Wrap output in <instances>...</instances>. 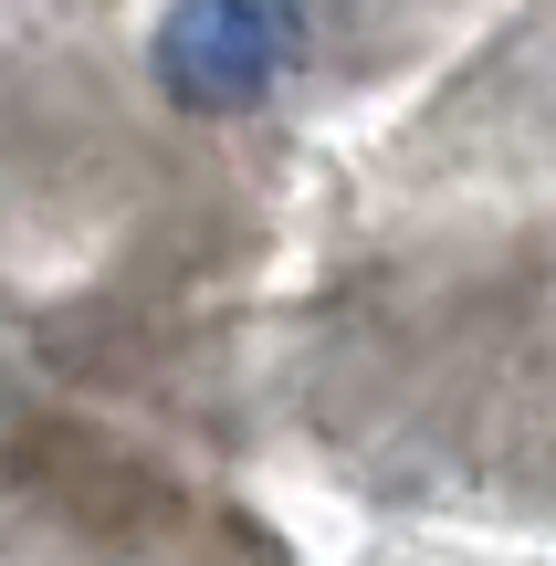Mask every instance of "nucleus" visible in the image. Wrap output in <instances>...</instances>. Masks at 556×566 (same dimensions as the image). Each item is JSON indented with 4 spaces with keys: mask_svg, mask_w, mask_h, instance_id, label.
Listing matches in <instances>:
<instances>
[{
    "mask_svg": "<svg viewBox=\"0 0 556 566\" xmlns=\"http://www.w3.org/2000/svg\"><path fill=\"white\" fill-rule=\"evenodd\" d=\"M284 53H294V0H189L158 42V74L179 105L231 116L284 74Z\"/></svg>",
    "mask_w": 556,
    "mask_h": 566,
    "instance_id": "nucleus-1",
    "label": "nucleus"
}]
</instances>
